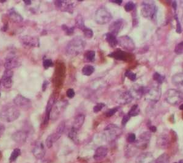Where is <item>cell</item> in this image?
Returning <instances> with one entry per match:
<instances>
[{"label": "cell", "mask_w": 183, "mask_h": 163, "mask_svg": "<svg viewBox=\"0 0 183 163\" xmlns=\"http://www.w3.org/2000/svg\"><path fill=\"white\" fill-rule=\"evenodd\" d=\"M172 82L175 86L177 87H182L183 83V75L182 73H178L172 76Z\"/></svg>", "instance_id": "obj_29"}, {"label": "cell", "mask_w": 183, "mask_h": 163, "mask_svg": "<svg viewBox=\"0 0 183 163\" xmlns=\"http://www.w3.org/2000/svg\"><path fill=\"white\" fill-rule=\"evenodd\" d=\"M21 155V150L19 148H15V150H13L11 155L9 158V161L11 162H12L15 161L17 159V158H18L20 155Z\"/></svg>", "instance_id": "obj_37"}, {"label": "cell", "mask_w": 183, "mask_h": 163, "mask_svg": "<svg viewBox=\"0 0 183 163\" xmlns=\"http://www.w3.org/2000/svg\"><path fill=\"white\" fill-rule=\"evenodd\" d=\"M85 121V115L83 114H79L75 117L73 123L72 128H75L77 131L79 130L83 125Z\"/></svg>", "instance_id": "obj_26"}, {"label": "cell", "mask_w": 183, "mask_h": 163, "mask_svg": "<svg viewBox=\"0 0 183 163\" xmlns=\"http://www.w3.org/2000/svg\"><path fill=\"white\" fill-rule=\"evenodd\" d=\"M0 97H1V92H0Z\"/></svg>", "instance_id": "obj_61"}, {"label": "cell", "mask_w": 183, "mask_h": 163, "mask_svg": "<svg viewBox=\"0 0 183 163\" xmlns=\"http://www.w3.org/2000/svg\"><path fill=\"white\" fill-rule=\"evenodd\" d=\"M125 75L126 77H127V78H128L131 81H135L137 80L136 74H134V73H133L131 70H126L125 72Z\"/></svg>", "instance_id": "obj_42"}, {"label": "cell", "mask_w": 183, "mask_h": 163, "mask_svg": "<svg viewBox=\"0 0 183 163\" xmlns=\"http://www.w3.org/2000/svg\"><path fill=\"white\" fill-rule=\"evenodd\" d=\"M180 109L182 110V104H181V105L180 106Z\"/></svg>", "instance_id": "obj_59"}, {"label": "cell", "mask_w": 183, "mask_h": 163, "mask_svg": "<svg viewBox=\"0 0 183 163\" xmlns=\"http://www.w3.org/2000/svg\"><path fill=\"white\" fill-rule=\"evenodd\" d=\"M170 140H169V137L166 134H162L160 135L158 139L156 141V144L157 146H158L160 149H165L168 148Z\"/></svg>", "instance_id": "obj_23"}, {"label": "cell", "mask_w": 183, "mask_h": 163, "mask_svg": "<svg viewBox=\"0 0 183 163\" xmlns=\"http://www.w3.org/2000/svg\"><path fill=\"white\" fill-rule=\"evenodd\" d=\"M62 28L64 31L67 34V35L71 36L75 31V27H68L66 25H63Z\"/></svg>", "instance_id": "obj_41"}, {"label": "cell", "mask_w": 183, "mask_h": 163, "mask_svg": "<svg viewBox=\"0 0 183 163\" xmlns=\"http://www.w3.org/2000/svg\"><path fill=\"white\" fill-rule=\"evenodd\" d=\"M133 100V97L131 95L129 91H125L121 92L118 98H117V102L120 105H126L129 104Z\"/></svg>", "instance_id": "obj_21"}, {"label": "cell", "mask_w": 183, "mask_h": 163, "mask_svg": "<svg viewBox=\"0 0 183 163\" xmlns=\"http://www.w3.org/2000/svg\"><path fill=\"white\" fill-rule=\"evenodd\" d=\"M55 6L58 9L61 11L72 14L76 7V4L75 1H55Z\"/></svg>", "instance_id": "obj_12"}, {"label": "cell", "mask_w": 183, "mask_h": 163, "mask_svg": "<svg viewBox=\"0 0 183 163\" xmlns=\"http://www.w3.org/2000/svg\"><path fill=\"white\" fill-rule=\"evenodd\" d=\"M151 138V134L149 131H145L138 137L137 140L135 141L136 147L142 150L146 149L149 146L150 139Z\"/></svg>", "instance_id": "obj_10"}, {"label": "cell", "mask_w": 183, "mask_h": 163, "mask_svg": "<svg viewBox=\"0 0 183 163\" xmlns=\"http://www.w3.org/2000/svg\"><path fill=\"white\" fill-rule=\"evenodd\" d=\"M154 158L151 152H143L139 154L136 160V163H154Z\"/></svg>", "instance_id": "obj_18"}, {"label": "cell", "mask_w": 183, "mask_h": 163, "mask_svg": "<svg viewBox=\"0 0 183 163\" xmlns=\"http://www.w3.org/2000/svg\"><path fill=\"white\" fill-rule=\"evenodd\" d=\"M147 87H144L142 86H137L136 87H133L131 91H129L133 98H135L136 99H140V98L145 95V94L147 91Z\"/></svg>", "instance_id": "obj_24"}, {"label": "cell", "mask_w": 183, "mask_h": 163, "mask_svg": "<svg viewBox=\"0 0 183 163\" xmlns=\"http://www.w3.org/2000/svg\"><path fill=\"white\" fill-rule=\"evenodd\" d=\"M105 39L108 43L109 45L112 48H115V47L118 45V41H117V36L111 32H108L106 34Z\"/></svg>", "instance_id": "obj_30"}, {"label": "cell", "mask_w": 183, "mask_h": 163, "mask_svg": "<svg viewBox=\"0 0 183 163\" xmlns=\"http://www.w3.org/2000/svg\"><path fill=\"white\" fill-rule=\"evenodd\" d=\"M140 113V108H139V106L138 105H134L132 106V108L130 109L129 112L128 113V115L129 116L131 117H135L137 116Z\"/></svg>", "instance_id": "obj_36"}, {"label": "cell", "mask_w": 183, "mask_h": 163, "mask_svg": "<svg viewBox=\"0 0 183 163\" xmlns=\"http://www.w3.org/2000/svg\"><path fill=\"white\" fill-rule=\"evenodd\" d=\"M21 61L20 58L15 53H9L5 59L4 67L7 70H12L21 66Z\"/></svg>", "instance_id": "obj_7"}, {"label": "cell", "mask_w": 183, "mask_h": 163, "mask_svg": "<svg viewBox=\"0 0 183 163\" xmlns=\"http://www.w3.org/2000/svg\"><path fill=\"white\" fill-rule=\"evenodd\" d=\"M9 16L10 19L15 23H20L23 21V17L19 13L16 11L15 9L12 8L9 11Z\"/></svg>", "instance_id": "obj_27"}, {"label": "cell", "mask_w": 183, "mask_h": 163, "mask_svg": "<svg viewBox=\"0 0 183 163\" xmlns=\"http://www.w3.org/2000/svg\"><path fill=\"white\" fill-rule=\"evenodd\" d=\"M66 94H67V97H68L70 98H72L75 97V91H74L73 89H69L67 91Z\"/></svg>", "instance_id": "obj_51"}, {"label": "cell", "mask_w": 183, "mask_h": 163, "mask_svg": "<svg viewBox=\"0 0 183 163\" xmlns=\"http://www.w3.org/2000/svg\"><path fill=\"white\" fill-rule=\"evenodd\" d=\"M175 19L176 21V32L178 33H181L182 32V28L181 26V23L179 21V19H178V17L177 14H175Z\"/></svg>", "instance_id": "obj_50"}, {"label": "cell", "mask_w": 183, "mask_h": 163, "mask_svg": "<svg viewBox=\"0 0 183 163\" xmlns=\"http://www.w3.org/2000/svg\"><path fill=\"white\" fill-rule=\"evenodd\" d=\"M155 163H170V156L166 153H163L157 158Z\"/></svg>", "instance_id": "obj_35"}, {"label": "cell", "mask_w": 183, "mask_h": 163, "mask_svg": "<svg viewBox=\"0 0 183 163\" xmlns=\"http://www.w3.org/2000/svg\"><path fill=\"white\" fill-rule=\"evenodd\" d=\"M130 117L128 114H126L123 117V119H122V121H121V125L123 126H125L126 124L128 122V121H129L130 119Z\"/></svg>", "instance_id": "obj_52"}, {"label": "cell", "mask_w": 183, "mask_h": 163, "mask_svg": "<svg viewBox=\"0 0 183 163\" xmlns=\"http://www.w3.org/2000/svg\"><path fill=\"white\" fill-rule=\"evenodd\" d=\"M118 45H119L122 48L127 50L128 51H133L136 46L133 39L128 36H123L120 37L118 39Z\"/></svg>", "instance_id": "obj_11"}, {"label": "cell", "mask_w": 183, "mask_h": 163, "mask_svg": "<svg viewBox=\"0 0 183 163\" xmlns=\"http://www.w3.org/2000/svg\"><path fill=\"white\" fill-rule=\"evenodd\" d=\"M165 99L168 104L176 106L182 101V93L177 89H170L165 92Z\"/></svg>", "instance_id": "obj_6"}, {"label": "cell", "mask_w": 183, "mask_h": 163, "mask_svg": "<svg viewBox=\"0 0 183 163\" xmlns=\"http://www.w3.org/2000/svg\"><path fill=\"white\" fill-rule=\"evenodd\" d=\"M49 83L47 81H45L44 82H43V86H42V88H43V91H45L46 87H47V85H48Z\"/></svg>", "instance_id": "obj_54"}, {"label": "cell", "mask_w": 183, "mask_h": 163, "mask_svg": "<svg viewBox=\"0 0 183 163\" xmlns=\"http://www.w3.org/2000/svg\"><path fill=\"white\" fill-rule=\"evenodd\" d=\"M77 135H78V131L76 130H75V128L72 127L70 130V131L68 133V136L70 139H72L73 141H74V142H77Z\"/></svg>", "instance_id": "obj_38"}, {"label": "cell", "mask_w": 183, "mask_h": 163, "mask_svg": "<svg viewBox=\"0 0 183 163\" xmlns=\"http://www.w3.org/2000/svg\"><path fill=\"white\" fill-rule=\"evenodd\" d=\"M20 40L21 44L28 47H37L39 46V40L36 37L26 35L21 37Z\"/></svg>", "instance_id": "obj_16"}, {"label": "cell", "mask_w": 183, "mask_h": 163, "mask_svg": "<svg viewBox=\"0 0 183 163\" xmlns=\"http://www.w3.org/2000/svg\"><path fill=\"white\" fill-rule=\"evenodd\" d=\"M28 138V135L26 132L23 131H18L15 133L12 136V138L14 140L15 142L19 143V144H22L25 143L27 140Z\"/></svg>", "instance_id": "obj_25"}, {"label": "cell", "mask_w": 183, "mask_h": 163, "mask_svg": "<svg viewBox=\"0 0 183 163\" xmlns=\"http://www.w3.org/2000/svg\"><path fill=\"white\" fill-rule=\"evenodd\" d=\"M20 115V111L14 104H6L0 111V119L2 121L7 123L15 121Z\"/></svg>", "instance_id": "obj_1"}, {"label": "cell", "mask_w": 183, "mask_h": 163, "mask_svg": "<svg viewBox=\"0 0 183 163\" xmlns=\"http://www.w3.org/2000/svg\"><path fill=\"white\" fill-rule=\"evenodd\" d=\"M157 6L153 1H145L142 3L141 15L146 19L154 20L157 15Z\"/></svg>", "instance_id": "obj_3"}, {"label": "cell", "mask_w": 183, "mask_h": 163, "mask_svg": "<svg viewBox=\"0 0 183 163\" xmlns=\"http://www.w3.org/2000/svg\"><path fill=\"white\" fill-rule=\"evenodd\" d=\"M152 78H153V80L156 82L158 83L159 84H162L165 80V76L160 75L158 72H155L153 75V76H152Z\"/></svg>", "instance_id": "obj_39"}, {"label": "cell", "mask_w": 183, "mask_h": 163, "mask_svg": "<svg viewBox=\"0 0 183 163\" xmlns=\"http://www.w3.org/2000/svg\"><path fill=\"white\" fill-rule=\"evenodd\" d=\"M95 72V67L90 65L85 66L82 69V74L85 76H90Z\"/></svg>", "instance_id": "obj_33"}, {"label": "cell", "mask_w": 183, "mask_h": 163, "mask_svg": "<svg viewBox=\"0 0 183 163\" xmlns=\"http://www.w3.org/2000/svg\"><path fill=\"white\" fill-rule=\"evenodd\" d=\"M111 2L115 3V4H117L118 5H120V4L122 3V2H123V1H122L121 0H115V1H112Z\"/></svg>", "instance_id": "obj_57"}, {"label": "cell", "mask_w": 183, "mask_h": 163, "mask_svg": "<svg viewBox=\"0 0 183 163\" xmlns=\"http://www.w3.org/2000/svg\"><path fill=\"white\" fill-rule=\"evenodd\" d=\"M4 131H5V127L3 123H0V138H1V136L4 134Z\"/></svg>", "instance_id": "obj_53"}, {"label": "cell", "mask_w": 183, "mask_h": 163, "mask_svg": "<svg viewBox=\"0 0 183 163\" xmlns=\"http://www.w3.org/2000/svg\"><path fill=\"white\" fill-rule=\"evenodd\" d=\"M105 106L104 103H98L97 105H96L94 107H93V111L95 113H97L99 111H101L102 110V109L104 108V106Z\"/></svg>", "instance_id": "obj_47"}, {"label": "cell", "mask_w": 183, "mask_h": 163, "mask_svg": "<svg viewBox=\"0 0 183 163\" xmlns=\"http://www.w3.org/2000/svg\"><path fill=\"white\" fill-rule=\"evenodd\" d=\"M65 128V122H64V121L61 122L57 128V130H56V133L59 134L60 135H62L64 131Z\"/></svg>", "instance_id": "obj_44"}, {"label": "cell", "mask_w": 183, "mask_h": 163, "mask_svg": "<svg viewBox=\"0 0 183 163\" xmlns=\"http://www.w3.org/2000/svg\"><path fill=\"white\" fill-rule=\"evenodd\" d=\"M53 65L54 64L51 59H45L44 61H43V66L46 70L48 69V68H49L50 67L53 66Z\"/></svg>", "instance_id": "obj_45"}, {"label": "cell", "mask_w": 183, "mask_h": 163, "mask_svg": "<svg viewBox=\"0 0 183 163\" xmlns=\"http://www.w3.org/2000/svg\"><path fill=\"white\" fill-rule=\"evenodd\" d=\"M108 56L114 58L117 60H120V61H128L130 59V55L125 51H122L120 49L112 52L108 55Z\"/></svg>", "instance_id": "obj_22"}, {"label": "cell", "mask_w": 183, "mask_h": 163, "mask_svg": "<svg viewBox=\"0 0 183 163\" xmlns=\"http://www.w3.org/2000/svg\"><path fill=\"white\" fill-rule=\"evenodd\" d=\"M118 109H119L118 107H115V108H114L109 109L106 113V116L107 117H110L113 116V115H114L117 112Z\"/></svg>", "instance_id": "obj_48"}, {"label": "cell", "mask_w": 183, "mask_h": 163, "mask_svg": "<svg viewBox=\"0 0 183 163\" xmlns=\"http://www.w3.org/2000/svg\"><path fill=\"white\" fill-rule=\"evenodd\" d=\"M172 6H173L174 9H175V11H176V9H177V3H176V1H173Z\"/></svg>", "instance_id": "obj_56"}, {"label": "cell", "mask_w": 183, "mask_h": 163, "mask_svg": "<svg viewBox=\"0 0 183 163\" xmlns=\"http://www.w3.org/2000/svg\"><path fill=\"white\" fill-rule=\"evenodd\" d=\"M107 153L108 148L106 146H104V145L100 146L96 150L93 155L94 160L97 161H101L107 155Z\"/></svg>", "instance_id": "obj_19"}, {"label": "cell", "mask_w": 183, "mask_h": 163, "mask_svg": "<svg viewBox=\"0 0 183 163\" xmlns=\"http://www.w3.org/2000/svg\"><path fill=\"white\" fill-rule=\"evenodd\" d=\"M136 150L135 149V147L134 146H131V145H127L125 147V155L126 158H130L131 156H133L135 153H136Z\"/></svg>", "instance_id": "obj_34"}, {"label": "cell", "mask_w": 183, "mask_h": 163, "mask_svg": "<svg viewBox=\"0 0 183 163\" xmlns=\"http://www.w3.org/2000/svg\"><path fill=\"white\" fill-rule=\"evenodd\" d=\"M112 19L111 14L105 7H99L95 12V20L99 25H103L109 23Z\"/></svg>", "instance_id": "obj_4"}, {"label": "cell", "mask_w": 183, "mask_h": 163, "mask_svg": "<svg viewBox=\"0 0 183 163\" xmlns=\"http://www.w3.org/2000/svg\"><path fill=\"white\" fill-rule=\"evenodd\" d=\"M32 153L34 156L37 159H42L45 156L46 153V150L44 146V144L42 141H37L34 144V146L32 149Z\"/></svg>", "instance_id": "obj_14"}, {"label": "cell", "mask_w": 183, "mask_h": 163, "mask_svg": "<svg viewBox=\"0 0 183 163\" xmlns=\"http://www.w3.org/2000/svg\"><path fill=\"white\" fill-rule=\"evenodd\" d=\"M85 46V40L80 36H77L68 43L66 47V53L69 56H76L83 52Z\"/></svg>", "instance_id": "obj_2"}, {"label": "cell", "mask_w": 183, "mask_h": 163, "mask_svg": "<svg viewBox=\"0 0 183 163\" xmlns=\"http://www.w3.org/2000/svg\"><path fill=\"white\" fill-rule=\"evenodd\" d=\"M145 99L151 103H157L161 97V89L159 85H154L151 88H148L145 94Z\"/></svg>", "instance_id": "obj_8"}, {"label": "cell", "mask_w": 183, "mask_h": 163, "mask_svg": "<svg viewBox=\"0 0 183 163\" xmlns=\"http://www.w3.org/2000/svg\"><path fill=\"white\" fill-rule=\"evenodd\" d=\"M0 65H1V62H0Z\"/></svg>", "instance_id": "obj_62"}, {"label": "cell", "mask_w": 183, "mask_h": 163, "mask_svg": "<svg viewBox=\"0 0 183 163\" xmlns=\"http://www.w3.org/2000/svg\"><path fill=\"white\" fill-rule=\"evenodd\" d=\"M174 163H182V160H180L178 162H174Z\"/></svg>", "instance_id": "obj_60"}, {"label": "cell", "mask_w": 183, "mask_h": 163, "mask_svg": "<svg viewBox=\"0 0 183 163\" xmlns=\"http://www.w3.org/2000/svg\"><path fill=\"white\" fill-rule=\"evenodd\" d=\"M55 103V97L54 95H51L50 98V99L48 101L46 107V111H45V117L44 119V121H43V123L45 125H46L48 123L50 119V113L51 111L53 108V105Z\"/></svg>", "instance_id": "obj_20"}, {"label": "cell", "mask_w": 183, "mask_h": 163, "mask_svg": "<svg viewBox=\"0 0 183 163\" xmlns=\"http://www.w3.org/2000/svg\"><path fill=\"white\" fill-rule=\"evenodd\" d=\"M60 136H61V135L57 133L56 132L55 133H53V134L49 135L47 137V138L46 139V147L48 148H51L52 147H53V144L54 142H56L58 139H59Z\"/></svg>", "instance_id": "obj_28"}, {"label": "cell", "mask_w": 183, "mask_h": 163, "mask_svg": "<svg viewBox=\"0 0 183 163\" xmlns=\"http://www.w3.org/2000/svg\"><path fill=\"white\" fill-rule=\"evenodd\" d=\"M75 26H76V28H79L81 30V31H82V29H83L86 27V26L84 25V19H83V17H82L81 15H78L76 17Z\"/></svg>", "instance_id": "obj_32"}, {"label": "cell", "mask_w": 183, "mask_h": 163, "mask_svg": "<svg viewBox=\"0 0 183 163\" xmlns=\"http://www.w3.org/2000/svg\"><path fill=\"white\" fill-rule=\"evenodd\" d=\"M125 21L123 19H118L114 21L109 27V32L114 34L115 36L118 35V34L123 28Z\"/></svg>", "instance_id": "obj_17"}, {"label": "cell", "mask_w": 183, "mask_h": 163, "mask_svg": "<svg viewBox=\"0 0 183 163\" xmlns=\"http://www.w3.org/2000/svg\"><path fill=\"white\" fill-rule=\"evenodd\" d=\"M135 6H136V5H135L134 2L129 1L125 4L124 7H125V9L126 12H130V11H132L134 9Z\"/></svg>", "instance_id": "obj_43"}, {"label": "cell", "mask_w": 183, "mask_h": 163, "mask_svg": "<svg viewBox=\"0 0 183 163\" xmlns=\"http://www.w3.org/2000/svg\"><path fill=\"white\" fill-rule=\"evenodd\" d=\"M24 3L27 4V5H30V4H31V1H29V0H28V1H25Z\"/></svg>", "instance_id": "obj_58"}, {"label": "cell", "mask_w": 183, "mask_h": 163, "mask_svg": "<svg viewBox=\"0 0 183 163\" xmlns=\"http://www.w3.org/2000/svg\"><path fill=\"white\" fill-rule=\"evenodd\" d=\"M13 76H14V72L12 70L6 69L4 70L1 80V83L4 87L6 89L11 88L13 84Z\"/></svg>", "instance_id": "obj_15"}, {"label": "cell", "mask_w": 183, "mask_h": 163, "mask_svg": "<svg viewBox=\"0 0 183 163\" xmlns=\"http://www.w3.org/2000/svg\"><path fill=\"white\" fill-rule=\"evenodd\" d=\"M104 138L107 142H113L121 135V128L115 124H109L104 130Z\"/></svg>", "instance_id": "obj_5"}, {"label": "cell", "mask_w": 183, "mask_h": 163, "mask_svg": "<svg viewBox=\"0 0 183 163\" xmlns=\"http://www.w3.org/2000/svg\"><path fill=\"white\" fill-rule=\"evenodd\" d=\"M13 102L17 107L21 109L27 110L31 107V101L20 94H19L15 97Z\"/></svg>", "instance_id": "obj_13"}, {"label": "cell", "mask_w": 183, "mask_h": 163, "mask_svg": "<svg viewBox=\"0 0 183 163\" xmlns=\"http://www.w3.org/2000/svg\"><path fill=\"white\" fill-rule=\"evenodd\" d=\"M150 130L151 132L152 133H155L157 131V128L155 126H150Z\"/></svg>", "instance_id": "obj_55"}, {"label": "cell", "mask_w": 183, "mask_h": 163, "mask_svg": "<svg viewBox=\"0 0 183 163\" xmlns=\"http://www.w3.org/2000/svg\"><path fill=\"white\" fill-rule=\"evenodd\" d=\"M183 45H182V42L179 43V44H177L175 46V52L177 54H182V51H183Z\"/></svg>", "instance_id": "obj_46"}, {"label": "cell", "mask_w": 183, "mask_h": 163, "mask_svg": "<svg viewBox=\"0 0 183 163\" xmlns=\"http://www.w3.org/2000/svg\"><path fill=\"white\" fill-rule=\"evenodd\" d=\"M136 140V136L134 133H130L127 137V141L129 144L134 143Z\"/></svg>", "instance_id": "obj_49"}, {"label": "cell", "mask_w": 183, "mask_h": 163, "mask_svg": "<svg viewBox=\"0 0 183 163\" xmlns=\"http://www.w3.org/2000/svg\"><path fill=\"white\" fill-rule=\"evenodd\" d=\"M82 31L83 32L84 36L88 38H91L93 36V31L89 28L86 27L83 29H82Z\"/></svg>", "instance_id": "obj_40"}, {"label": "cell", "mask_w": 183, "mask_h": 163, "mask_svg": "<svg viewBox=\"0 0 183 163\" xmlns=\"http://www.w3.org/2000/svg\"><path fill=\"white\" fill-rule=\"evenodd\" d=\"M84 59L86 62H92L95 61V52L93 50H89L86 51L84 53Z\"/></svg>", "instance_id": "obj_31"}, {"label": "cell", "mask_w": 183, "mask_h": 163, "mask_svg": "<svg viewBox=\"0 0 183 163\" xmlns=\"http://www.w3.org/2000/svg\"><path fill=\"white\" fill-rule=\"evenodd\" d=\"M68 104L66 100H61L55 103L50 113V119L52 121H55L60 116V115L66 108Z\"/></svg>", "instance_id": "obj_9"}]
</instances>
